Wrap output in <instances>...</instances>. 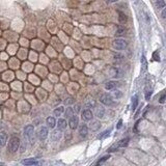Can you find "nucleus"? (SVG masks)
<instances>
[{"mask_svg": "<svg viewBox=\"0 0 166 166\" xmlns=\"http://www.w3.org/2000/svg\"><path fill=\"white\" fill-rule=\"evenodd\" d=\"M152 94H153V91H152V90H149V91H147V94H145V99H147V100H149L150 96H152Z\"/></svg>", "mask_w": 166, "mask_h": 166, "instance_id": "obj_28", "label": "nucleus"}, {"mask_svg": "<svg viewBox=\"0 0 166 166\" xmlns=\"http://www.w3.org/2000/svg\"><path fill=\"white\" fill-rule=\"evenodd\" d=\"M22 163L25 164V165H35V164H37L38 162H37L35 159H26V160H23Z\"/></svg>", "mask_w": 166, "mask_h": 166, "instance_id": "obj_18", "label": "nucleus"}, {"mask_svg": "<svg viewBox=\"0 0 166 166\" xmlns=\"http://www.w3.org/2000/svg\"><path fill=\"white\" fill-rule=\"evenodd\" d=\"M100 102L106 106H109L113 103V98L108 94H103L100 96Z\"/></svg>", "mask_w": 166, "mask_h": 166, "instance_id": "obj_2", "label": "nucleus"}, {"mask_svg": "<svg viewBox=\"0 0 166 166\" xmlns=\"http://www.w3.org/2000/svg\"><path fill=\"white\" fill-rule=\"evenodd\" d=\"M159 102H160V103H162V104H163V103H165L166 102V95H163V96L160 98Z\"/></svg>", "mask_w": 166, "mask_h": 166, "instance_id": "obj_29", "label": "nucleus"}, {"mask_svg": "<svg viewBox=\"0 0 166 166\" xmlns=\"http://www.w3.org/2000/svg\"><path fill=\"white\" fill-rule=\"evenodd\" d=\"M48 129L46 128V127H42L41 129H40V131H38V134H37V136H38V138L41 139V140H45L46 138H47V136H48Z\"/></svg>", "mask_w": 166, "mask_h": 166, "instance_id": "obj_6", "label": "nucleus"}, {"mask_svg": "<svg viewBox=\"0 0 166 166\" xmlns=\"http://www.w3.org/2000/svg\"><path fill=\"white\" fill-rule=\"evenodd\" d=\"M141 62H142L143 69L145 70V69H147V60H145V57H144V56H142V58H141Z\"/></svg>", "mask_w": 166, "mask_h": 166, "instance_id": "obj_27", "label": "nucleus"}, {"mask_svg": "<svg viewBox=\"0 0 166 166\" xmlns=\"http://www.w3.org/2000/svg\"><path fill=\"white\" fill-rule=\"evenodd\" d=\"M114 95H115L116 98H119V97H121V92H120V91H118V90H116L115 92H114Z\"/></svg>", "mask_w": 166, "mask_h": 166, "instance_id": "obj_31", "label": "nucleus"}, {"mask_svg": "<svg viewBox=\"0 0 166 166\" xmlns=\"http://www.w3.org/2000/svg\"><path fill=\"white\" fill-rule=\"evenodd\" d=\"M109 158H110V156H109V155H107V156H104V157H102V158L100 159L99 161L97 162V165H101V164L105 163V162H106V161H107V160H108Z\"/></svg>", "mask_w": 166, "mask_h": 166, "instance_id": "obj_22", "label": "nucleus"}, {"mask_svg": "<svg viewBox=\"0 0 166 166\" xmlns=\"http://www.w3.org/2000/svg\"><path fill=\"white\" fill-rule=\"evenodd\" d=\"M47 124L49 125L50 128H54V127L56 126V121H55V118H54V117H52V116H49V117L47 118Z\"/></svg>", "mask_w": 166, "mask_h": 166, "instance_id": "obj_19", "label": "nucleus"}, {"mask_svg": "<svg viewBox=\"0 0 166 166\" xmlns=\"http://www.w3.org/2000/svg\"><path fill=\"white\" fill-rule=\"evenodd\" d=\"M33 130H34V129H33V126H31V125H28V126L25 127V129H24V134H25V136H26L28 139L32 138Z\"/></svg>", "mask_w": 166, "mask_h": 166, "instance_id": "obj_7", "label": "nucleus"}, {"mask_svg": "<svg viewBox=\"0 0 166 166\" xmlns=\"http://www.w3.org/2000/svg\"><path fill=\"white\" fill-rule=\"evenodd\" d=\"M64 112H65V108H64L62 106H60V107H57V108L54 109L53 114H54L55 116H60V114L64 113Z\"/></svg>", "mask_w": 166, "mask_h": 166, "instance_id": "obj_17", "label": "nucleus"}, {"mask_svg": "<svg viewBox=\"0 0 166 166\" xmlns=\"http://www.w3.org/2000/svg\"><path fill=\"white\" fill-rule=\"evenodd\" d=\"M110 132H111V130H106V131H104L102 134H100L99 136H98V138H99V139H104V138H106V137H108V136L110 135Z\"/></svg>", "mask_w": 166, "mask_h": 166, "instance_id": "obj_21", "label": "nucleus"}, {"mask_svg": "<svg viewBox=\"0 0 166 166\" xmlns=\"http://www.w3.org/2000/svg\"><path fill=\"white\" fill-rule=\"evenodd\" d=\"M96 115L100 117V118H102L103 116L105 115V108H103V107H97V109H96Z\"/></svg>", "mask_w": 166, "mask_h": 166, "instance_id": "obj_14", "label": "nucleus"}, {"mask_svg": "<svg viewBox=\"0 0 166 166\" xmlns=\"http://www.w3.org/2000/svg\"><path fill=\"white\" fill-rule=\"evenodd\" d=\"M61 138V130H55V131H53L52 134H51V140L52 141H57V140H59Z\"/></svg>", "mask_w": 166, "mask_h": 166, "instance_id": "obj_9", "label": "nucleus"}, {"mask_svg": "<svg viewBox=\"0 0 166 166\" xmlns=\"http://www.w3.org/2000/svg\"><path fill=\"white\" fill-rule=\"evenodd\" d=\"M114 150H116V147H115V145H113V147H111L110 149H108V152H109V153H111V152H114Z\"/></svg>", "mask_w": 166, "mask_h": 166, "instance_id": "obj_34", "label": "nucleus"}, {"mask_svg": "<svg viewBox=\"0 0 166 166\" xmlns=\"http://www.w3.org/2000/svg\"><path fill=\"white\" fill-rule=\"evenodd\" d=\"M127 16L124 14V13H121V12H118V21H119V23H121V24H125L126 22H127Z\"/></svg>", "mask_w": 166, "mask_h": 166, "instance_id": "obj_16", "label": "nucleus"}, {"mask_svg": "<svg viewBox=\"0 0 166 166\" xmlns=\"http://www.w3.org/2000/svg\"><path fill=\"white\" fill-rule=\"evenodd\" d=\"M121 126H123V120H121V119H119V120H118V123H117V125H116V128H117V129H120V128H121Z\"/></svg>", "mask_w": 166, "mask_h": 166, "instance_id": "obj_30", "label": "nucleus"}, {"mask_svg": "<svg viewBox=\"0 0 166 166\" xmlns=\"http://www.w3.org/2000/svg\"><path fill=\"white\" fill-rule=\"evenodd\" d=\"M57 126H58V129H59V130H65V129H66V127H67L66 120L64 119V118H60V119L58 120V123H57Z\"/></svg>", "mask_w": 166, "mask_h": 166, "instance_id": "obj_11", "label": "nucleus"}, {"mask_svg": "<svg viewBox=\"0 0 166 166\" xmlns=\"http://www.w3.org/2000/svg\"><path fill=\"white\" fill-rule=\"evenodd\" d=\"M69 125H70V128H71V129H73V130L77 129V127H78V125H79V118H78V116H76V115L71 116V117H70V120H69Z\"/></svg>", "mask_w": 166, "mask_h": 166, "instance_id": "obj_4", "label": "nucleus"}, {"mask_svg": "<svg viewBox=\"0 0 166 166\" xmlns=\"http://www.w3.org/2000/svg\"><path fill=\"white\" fill-rule=\"evenodd\" d=\"M87 134H88V127H87L85 124H83V125H81V126L79 127V135H80L82 138H85V137L87 136Z\"/></svg>", "mask_w": 166, "mask_h": 166, "instance_id": "obj_8", "label": "nucleus"}, {"mask_svg": "<svg viewBox=\"0 0 166 166\" xmlns=\"http://www.w3.org/2000/svg\"><path fill=\"white\" fill-rule=\"evenodd\" d=\"M19 147H20V139L16 136H13L8 141V145H7L8 150L11 153H16L19 149Z\"/></svg>", "mask_w": 166, "mask_h": 166, "instance_id": "obj_1", "label": "nucleus"}, {"mask_svg": "<svg viewBox=\"0 0 166 166\" xmlns=\"http://www.w3.org/2000/svg\"><path fill=\"white\" fill-rule=\"evenodd\" d=\"M161 16L163 19H166V8H164L163 11H162V14H161Z\"/></svg>", "mask_w": 166, "mask_h": 166, "instance_id": "obj_32", "label": "nucleus"}, {"mask_svg": "<svg viewBox=\"0 0 166 166\" xmlns=\"http://www.w3.org/2000/svg\"><path fill=\"white\" fill-rule=\"evenodd\" d=\"M116 86V82L114 81H108V82H106L105 84V88L107 89V90H112V89H114Z\"/></svg>", "mask_w": 166, "mask_h": 166, "instance_id": "obj_15", "label": "nucleus"}, {"mask_svg": "<svg viewBox=\"0 0 166 166\" xmlns=\"http://www.w3.org/2000/svg\"><path fill=\"white\" fill-rule=\"evenodd\" d=\"M82 119L84 121H88V120H91V118H92V112L89 110V109H85V110H83L82 111Z\"/></svg>", "mask_w": 166, "mask_h": 166, "instance_id": "obj_5", "label": "nucleus"}, {"mask_svg": "<svg viewBox=\"0 0 166 166\" xmlns=\"http://www.w3.org/2000/svg\"><path fill=\"white\" fill-rule=\"evenodd\" d=\"M126 31V29L123 27V26H118V28H117V31H116V34L117 35H123L124 33Z\"/></svg>", "mask_w": 166, "mask_h": 166, "instance_id": "obj_23", "label": "nucleus"}, {"mask_svg": "<svg viewBox=\"0 0 166 166\" xmlns=\"http://www.w3.org/2000/svg\"><path fill=\"white\" fill-rule=\"evenodd\" d=\"M108 2H110V3H112V2H116L117 0H107Z\"/></svg>", "mask_w": 166, "mask_h": 166, "instance_id": "obj_35", "label": "nucleus"}, {"mask_svg": "<svg viewBox=\"0 0 166 166\" xmlns=\"http://www.w3.org/2000/svg\"><path fill=\"white\" fill-rule=\"evenodd\" d=\"M100 127H101V124H100L99 120H94V121L90 123V129H91L92 131H97V130H99Z\"/></svg>", "mask_w": 166, "mask_h": 166, "instance_id": "obj_12", "label": "nucleus"}, {"mask_svg": "<svg viewBox=\"0 0 166 166\" xmlns=\"http://www.w3.org/2000/svg\"><path fill=\"white\" fill-rule=\"evenodd\" d=\"M79 110H80V105H76L74 111H75V112H79Z\"/></svg>", "mask_w": 166, "mask_h": 166, "instance_id": "obj_33", "label": "nucleus"}, {"mask_svg": "<svg viewBox=\"0 0 166 166\" xmlns=\"http://www.w3.org/2000/svg\"><path fill=\"white\" fill-rule=\"evenodd\" d=\"M129 141H130V138H129V137L124 138V139H121V140L118 142L117 147H118V148H125V147H127V145H128Z\"/></svg>", "mask_w": 166, "mask_h": 166, "instance_id": "obj_13", "label": "nucleus"}, {"mask_svg": "<svg viewBox=\"0 0 166 166\" xmlns=\"http://www.w3.org/2000/svg\"><path fill=\"white\" fill-rule=\"evenodd\" d=\"M73 113H74V109H72L71 107H69L66 111V115L67 116V117H71V116L73 115Z\"/></svg>", "mask_w": 166, "mask_h": 166, "instance_id": "obj_25", "label": "nucleus"}, {"mask_svg": "<svg viewBox=\"0 0 166 166\" xmlns=\"http://www.w3.org/2000/svg\"><path fill=\"white\" fill-rule=\"evenodd\" d=\"M113 47L116 50H124L127 47V42L123 38H117L113 42Z\"/></svg>", "mask_w": 166, "mask_h": 166, "instance_id": "obj_3", "label": "nucleus"}, {"mask_svg": "<svg viewBox=\"0 0 166 166\" xmlns=\"http://www.w3.org/2000/svg\"><path fill=\"white\" fill-rule=\"evenodd\" d=\"M137 105H138V96H137V95H135V96L132 98V109L133 110H135V109H136Z\"/></svg>", "mask_w": 166, "mask_h": 166, "instance_id": "obj_20", "label": "nucleus"}, {"mask_svg": "<svg viewBox=\"0 0 166 166\" xmlns=\"http://www.w3.org/2000/svg\"><path fill=\"white\" fill-rule=\"evenodd\" d=\"M157 6H158V8H163L165 6L164 0H157Z\"/></svg>", "mask_w": 166, "mask_h": 166, "instance_id": "obj_24", "label": "nucleus"}, {"mask_svg": "<svg viewBox=\"0 0 166 166\" xmlns=\"http://www.w3.org/2000/svg\"><path fill=\"white\" fill-rule=\"evenodd\" d=\"M153 57H154V59H155L156 61H160V58H159V54H158V52H154V53H153Z\"/></svg>", "mask_w": 166, "mask_h": 166, "instance_id": "obj_26", "label": "nucleus"}, {"mask_svg": "<svg viewBox=\"0 0 166 166\" xmlns=\"http://www.w3.org/2000/svg\"><path fill=\"white\" fill-rule=\"evenodd\" d=\"M7 141V134L5 132H0V145L4 147Z\"/></svg>", "mask_w": 166, "mask_h": 166, "instance_id": "obj_10", "label": "nucleus"}]
</instances>
